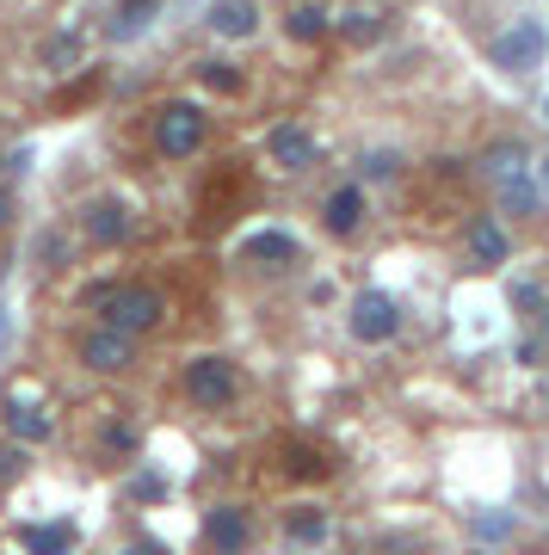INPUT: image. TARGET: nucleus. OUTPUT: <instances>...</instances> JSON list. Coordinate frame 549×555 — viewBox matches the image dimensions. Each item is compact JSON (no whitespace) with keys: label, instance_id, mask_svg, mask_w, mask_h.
<instances>
[{"label":"nucleus","instance_id":"nucleus-25","mask_svg":"<svg viewBox=\"0 0 549 555\" xmlns=\"http://www.w3.org/2000/svg\"><path fill=\"white\" fill-rule=\"evenodd\" d=\"M130 500H142V506H149V500H167V481H161V476H137V481H130Z\"/></svg>","mask_w":549,"mask_h":555},{"label":"nucleus","instance_id":"nucleus-8","mask_svg":"<svg viewBox=\"0 0 549 555\" xmlns=\"http://www.w3.org/2000/svg\"><path fill=\"white\" fill-rule=\"evenodd\" d=\"M296 235H284V229H259V235L241 241V259L247 266H266V272H278V266H296Z\"/></svg>","mask_w":549,"mask_h":555},{"label":"nucleus","instance_id":"nucleus-20","mask_svg":"<svg viewBox=\"0 0 549 555\" xmlns=\"http://www.w3.org/2000/svg\"><path fill=\"white\" fill-rule=\"evenodd\" d=\"M482 167H488L494 179H507V173H525V142H494L488 155H482Z\"/></svg>","mask_w":549,"mask_h":555},{"label":"nucleus","instance_id":"nucleus-21","mask_svg":"<svg viewBox=\"0 0 549 555\" xmlns=\"http://www.w3.org/2000/svg\"><path fill=\"white\" fill-rule=\"evenodd\" d=\"M75 62H80V38H75V31H62V38L43 43V68H75Z\"/></svg>","mask_w":549,"mask_h":555},{"label":"nucleus","instance_id":"nucleus-13","mask_svg":"<svg viewBox=\"0 0 549 555\" xmlns=\"http://www.w3.org/2000/svg\"><path fill=\"white\" fill-rule=\"evenodd\" d=\"M210 31L216 38H254L259 31V7L254 0H210Z\"/></svg>","mask_w":549,"mask_h":555},{"label":"nucleus","instance_id":"nucleus-26","mask_svg":"<svg viewBox=\"0 0 549 555\" xmlns=\"http://www.w3.org/2000/svg\"><path fill=\"white\" fill-rule=\"evenodd\" d=\"M395 167H401V160H395V155H371V160H365V173H371V179H390Z\"/></svg>","mask_w":549,"mask_h":555},{"label":"nucleus","instance_id":"nucleus-4","mask_svg":"<svg viewBox=\"0 0 549 555\" xmlns=\"http://www.w3.org/2000/svg\"><path fill=\"white\" fill-rule=\"evenodd\" d=\"M235 389H241V383H235V364H229V358L204 352V358L186 364V396H192L197 408H229Z\"/></svg>","mask_w":549,"mask_h":555},{"label":"nucleus","instance_id":"nucleus-31","mask_svg":"<svg viewBox=\"0 0 549 555\" xmlns=\"http://www.w3.org/2000/svg\"><path fill=\"white\" fill-rule=\"evenodd\" d=\"M0 346H7V315H0Z\"/></svg>","mask_w":549,"mask_h":555},{"label":"nucleus","instance_id":"nucleus-30","mask_svg":"<svg viewBox=\"0 0 549 555\" xmlns=\"http://www.w3.org/2000/svg\"><path fill=\"white\" fill-rule=\"evenodd\" d=\"M13 217V192H7V185H0V222Z\"/></svg>","mask_w":549,"mask_h":555},{"label":"nucleus","instance_id":"nucleus-29","mask_svg":"<svg viewBox=\"0 0 549 555\" xmlns=\"http://www.w3.org/2000/svg\"><path fill=\"white\" fill-rule=\"evenodd\" d=\"M475 531H482V537H507L512 518H475Z\"/></svg>","mask_w":549,"mask_h":555},{"label":"nucleus","instance_id":"nucleus-34","mask_svg":"<svg viewBox=\"0 0 549 555\" xmlns=\"http://www.w3.org/2000/svg\"><path fill=\"white\" fill-rule=\"evenodd\" d=\"M544 118H549V100H544Z\"/></svg>","mask_w":549,"mask_h":555},{"label":"nucleus","instance_id":"nucleus-3","mask_svg":"<svg viewBox=\"0 0 549 555\" xmlns=\"http://www.w3.org/2000/svg\"><path fill=\"white\" fill-rule=\"evenodd\" d=\"M488 56H494V68H507V75H531V68H544V56H549V31L537 20H512L507 31L488 43Z\"/></svg>","mask_w":549,"mask_h":555},{"label":"nucleus","instance_id":"nucleus-16","mask_svg":"<svg viewBox=\"0 0 549 555\" xmlns=\"http://www.w3.org/2000/svg\"><path fill=\"white\" fill-rule=\"evenodd\" d=\"M20 543L31 555H68V550H75V525H25Z\"/></svg>","mask_w":549,"mask_h":555},{"label":"nucleus","instance_id":"nucleus-11","mask_svg":"<svg viewBox=\"0 0 549 555\" xmlns=\"http://www.w3.org/2000/svg\"><path fill=\"white\" fill-rule=\"evenodd\" d=\"M80 229H87L99 247H118V241L130 235V210H124L118 198H93L87 210H80Z\"/></svg>","mask_w":549,"mask_h":555},{"label":"nucleus","instance_id":"nucleus-33","mask_svg":"<svg viewBox=\"0 0 549 555\" xmlns=\"http://www.w3.org/2000/svg\"><path fill=\"white\" fill-rule=\"evenodd\" d=\"M544 334H549V309H544Z\"/></svg>","mask_w":549,"mask_h":555},{"label":"nucleus","instance_id":"nucleus-14","mask_svg":"<svg viewBox=\"0 0 549 555\" xmlns=\"http://www.w3.org/2000/svg\"><path fill=\"white\" fill-rule=\"evenodd\" d=\"M7 433L20 438V444H43V438L56 433V420H50V408H31V401H13V408H7Z\"/></svg>","mask_w":549,"mask_h":555},{"label":"nucleus","instance_id":"nucleus-10","mask_svg":"<svg viewBox=\"0 0 549 555\" xmlns=\"http://www.w3.org/2000/svg\"><path fill=\"white\" fill-rule=\"evenodd\" d=\"M321 222H328V235H358L365 229V185H340V192H328V204H321Z\"/></svg>","mask_w":549,"mask_h":555},{"label":"nucleus","instance_id":"nucleus-5","mask_svg":"<svg viewBox=\"0 0 549 555\" xmlns=\"http://www.w3.org/2000/svg\"><path fill=\"white\" fill-rule=\"evenodd\" d=\"M353 334L365 339V346H383V339L401 334V309H395V297H383V291H358L353 297Z\"/></svg>","mask_w":549,"mask_h":555},{"label":"nucleus","instance_id":"nucleus-18","mask_svg":"<svg viewBox=\"0 0 549 555\" xmlns=\"http://www.w3.org/2000/svg\"><path fill=\"white\" fill-rule=\"evenodd\" d=\"M284 537H291V543H303V550H309V543H321V537H328V518L315 513V506H296V513L284 518Z\"/></svg>","mask_w":549,"mask_h":555},{"label":"nucleus","instance_id":"nucleus-23","mask_svg":"<svg viewBox=\"0 0 549 555\" xmlns=\"http://www.w3.org/2000/svg\"><path fill=\"white\" fill-rule=\"evenodd\" d=\"M197 75H204V87H216V93H241V75L229 62H197Z\"/></svg>","mask_w":549,"mask_h":555},{"label":"nucleus","instance_id":"nucleus-27","mask_svg":"<svg viewBox=\"0 0 549 555\" xmlns=\"http://www.w3.org/2000/svg\"><path fill=\"white\" fill-rule=\"evenodd\" d=\"M25 469V451H0V481H13Z\"/></svg>","mask_w":549,"mask_h":555},{"label":"nucleus","instance_id":"nucleus-1","mask_svg":"<svg viewBox=\"0 0 549 555\" xmlns=\"http://www.w3.org/2000/svg\"><path fill=\"white\" fill-rule=\"evenodd\" d=\"M87 302H93L99 321L118 327V334H149V327H161V315H167V297L149 291V284H93Z\"/></svg>","mask_w":549,"mask_h":555},{"label":"nucleus","instance_id":"nucleus-6","mask_svg":"<svg viewBox=\"0 0 549 555\" xmlns=\"http://www.w3.org/2000/svg\"><path fill=\"white\" fill-rule=\"evenodd\" d=\"M247 537H254L247 506H210V518H204V543H210L216 555H241L247 550Z\"/></svg>","mask_w":549,"mask_h":555},{"label":"nucleus","instance_id":"nucleus-17","mask_svg":"<svg viewBox=\"0 0 549 555\" xmlns=\"http://www.w3.org/2000/svg\"><path fill=\"white\" fill-rule=\"evenodd\" d=\"M284 31H291V43H315V38H328V7H321V0H303V7H291Z\"/></svg>","mask_w":549,"mask_h":555},{"label":"nucleus","instance_id":"nucleus-28","mask_svg":"<svg viewBox=\"0 0 549 555\" xmlns=\"http://www.w3.org/2000/svg\"><path fill=\"white\" fill-rule=\"evenodd\" d=\"M124 555H174V550H167V543H155V537H137Z\"/></svg>","mask_w":549,"mask_h":555},{"label":"nucleus","instance_id":"nucleus-2","mask_svg":"<svg viewBox=\"0 0 549 555\" xmlns=\"http://www.w3.org/2000/svg\"><path fill=\"white\" fill-rule=\"evenodd\" d=\"M204 137H210V118H204V105L192 100H167L155 112V149L167 160H192L197 149H204Z\"/></svg>","mask_w":549,"mask_h":555},{"label":"nucleus","instance_id":"nucleus-32","mask_svg":"<svg viewBox=\"0 0 549 555\" xmlns=\"http://www.w3.org/2000/svg\"><path fill=\"white\" fill-rule=\"evenodd\" d=\"M544 192H549V160H544Z\"/></svg>","mask_w":549,"mask_h":555},{"label":"nucleus","instance_id":"nucleus-24","mask_svg":"<svg viewBox=\"0 0 549 555\" xmlns=\"http://www.w3.org/2000/svg\"><path fill=\"white\" fill-rule=\"evenodd\" d=\"M161 0H124V13H118V38H130V31H137L142 20H149V13H155Z\"/></svg>","mask_w":549,"mask_h":555},{"label":"nucleus","instance_id":"nucleus-7","mask_svg":"<svg viewBox=\"0 0 549 555\" xmlns=\"http://www.w3.org/2000/svg\"><path fill=\"white\" fill-rule=\"evenodd\" d=\"M266 155H272L284 173H309L315 167V137L303 130V124H278L272 137H266Z\"/></svg>","mask_w":549,"mask_h":555},{"label":"nucleus","instance_id":"nucleus-22","mask_svg":"<svg viewBox=\"0 0 549 555\" xmlns=\"http://www.w3.org/2000/svg\"><path fill=\"white\" fill-rule=\"evenodd\" d=\"M340 31H346L353 43H376V38H383V20H376V13H346Z\"/></svg>","mask_w":549,"mask_h":555},{"label":"nucleus","instance_id":"nucleus-12","mask_svg":"<svg viewBox=\"0 0 549 555\" xmlns=\"http://www.w3.org/2000/svg\"><path fill=\"white\" fill-rule=\"evenodd\" d=\"M463 247H470V266H500V259L512 254V235L500 229V217H475Z\"/></svg>","mask_w":549,"mask_h":555},{"label":"nucleus","instance_id":"nucleus-9","mask_svg":"<svg viewBox=\"0 0 549 555\" xmlns=\"http://www.w3.org/2000/svg\"><path fill=\"white\" fill-rule=\"evenodd\" d=\"M80 364H87V371H124V364H130V334L93 327V334L80 339Z\"/></svg>","mask_w":549,"mask_h":555},{"label":"nucleus","instance_id":"nucleus-19","mask_svg":"<svg viewBox=\"0 0 549 555\" xmlns=\"http://www.w3.org/2000/svg\"><path fill=\"white\" fill-rule=\"evenodd\" d=\"M500 204H507L512 217H531V210H537V185H531L525 173H507L500 179Z\"/></svg>","mask_w":549,"mask_h":555},{"label":"nucleus","instance_id":"nucleus-15","mask_svg":"<svg viewBox=\"0 0 549 555\" xmlns=\"http://www.w3.org/2000/svg\"><path fill=\"white\" fill-rule=\"evenodd\" d=\"M284 476L291 481H321V476H334V463H328V451H315V444L291 438V444H284Z\"/></svg>","mask_w":549,"mask_h":555}]
</instances>
